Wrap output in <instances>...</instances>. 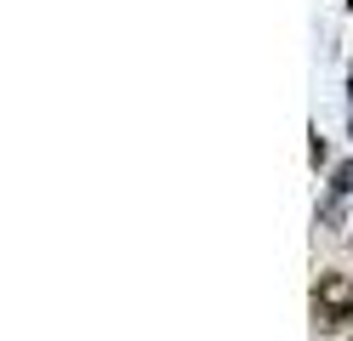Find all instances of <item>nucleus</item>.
Listing matches in <instances>:
<instances>
[{
    "label": "nucleus",
    "mask_w": 353,
    "mask_h": 341,
    "mask_svg": "<svg viewBox=\"0 0 353 341\" xmlns=\"http://www.w3.org/2000/svg\"><path fill=\"white\" fill-rule=\"evenodd\" d=\"M314 330L319 335L353 330V279L347 273H319V285H314Z\"/></svg>",
    "instance_id": "1"
},
{
    "label": "nucleus",
    "mask_w": 353,
    "mask_h": 341,
    "mask_svg": "<svg viewBox=\"0 0 353 341\" xmlns=\"http://www.w3.org/2000/svg\"><path fill=\"white\" fill-rule=\"evenodd\" d=\"M330 199H353V159L336 165V176H330Z\"/></svg>",
    "instance_id": "2"
}]
</instances>
